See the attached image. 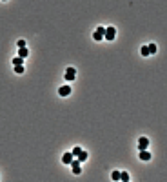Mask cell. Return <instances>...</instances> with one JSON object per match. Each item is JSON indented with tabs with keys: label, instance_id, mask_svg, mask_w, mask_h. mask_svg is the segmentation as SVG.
Here are the masks:
<instances>
[{
	"label": "cell",
	"instance_id": "cell-1",
	"mask_svg": "<svg viewBox=\"0 0 167 182\" xmlns=\"http://www.w3.org/2000/svg\"><path fill=\"white\" fill-rule=\"evenodd\" d=\"M114 37H116V29H114L113 26L105 28V31H104V38H105V40H114Z\"/></svg>",
	"mask_w": 167,
	"mask_h": 182
},
{
	"label": "cell",
	"instance_id": "cell-2",
	"mask_svg": "<svg viewBox=\"0 0 167 182\" xmlns=\"http://www.w3.org/2000/svg\"><path fill=\"white\" fill-rule=\"evenodd\" d=\"M71 169H73V173H74V175H80V171H82V166H80V162L73 159V162H71Z\"/></svg>",
	"mask_w": 167,
	"mask_h": 182
},
{
	"label": "cell",
	"instance_id": "cell-3",
	"mask_svg": "<svg viewBox=\"0 0 167 182\" xmlns=\"http://www.w3.org/2000/svg\"><path fill=\"white\" fill-rule=\"evenodd\" d=\"M147 146H149V138L140 137V140H138V150H147Z\"/></svg>",
	"mask_w": 167,
	"mask_h": 182
},
{
	"label": "cell",
	"instance_id": "cell-4",
	"mask_svg": "<svg viewBox=\"0 0 167 182\" xmlns=\"http://www.w3.org/2000/svg\"><path fill=\"white\" fill-rule=\"evenodd\" d=\"M58 95L60 97H69L71 95V87L69 86H62L60 89H58Z\"/></svg>",
	"mask_w": 167,
	"mask_h": 182
},
{
	"label": "cell",
	"instance_id": "cell-5",
	"mask_svg": "<svg viewBox=\"0 0 167 182\" xmlns=\"http://www.w3.org/2000/svg\"><path fill=\"white\" fill-rule=\"evenodd\" d=\"M74 77H76L74 68H67V69H65V78H67V80H74Z\"/></svg>",
	"mask_w": 167,
	"mask_h": 182
},
{
	"label": "cell",
	"instance_id": "cell-6",
	"mask_svg": "<svg viewBox=\"0 0 167 182\" xmlns=\"http://www.w3.org/2000/svg\"><path fill=\"white\" fill-rule=\"evenodd\" d=\"M104 31H105V28H96V31H95V40H104Z\"/></svg>",
	"mask_w": 167,
	"mask_h": 182
},
{
	"label": "cell",
	"instance_id": "cell-7",
	"mask_svg": "<svg viewBox=\"0 0 167 182\" xmlns=\"http://www.w3.org/2000/svg\"><path fill=\"white\" fill-rule=\"evenodd\" d=\"M140 160H144V162L151 160V153H149L147 150H140Z\"/></svg>",
	"mask_w": 167,
	"mask_h": 182
},
{
	"label": "cell",
	"instance_id": "cell-8",
	"mask_svg": "<svg viewBox=\"0 0 167 182\" xmlns=\"http://www.w3.org/2000/svg\"><path fill=\"white\" fill-rule=\"evenodd\" d=\"M73 159H74V157H73L71 153H64V157H62V162H64V164H71V162H73Z\"/></svg>",
	"mask_w": 167,
	"mask_h": 182
},
{
	"label": "cell",
	"instance_id": "cell-9",
	"mask_svg": "<svg viewBox=\"0 0 167 182\" xmlns=\"http://www.w3.org/2000/svg\"><path fill=\"white\" fill-rule=\"evenodd\" d=\"M87 157H89L87 151H80L78 157H76V160H78V162H84V160H87Z\"/></svg>",
	"mask_w": 167,
	"mask_h": 182
},
{
	"label": "cell",
	"instance_id": "cell-10",
	"mask_svg": "<svg viewBox=\"0 0 167 182\" xmlns=\"http://www.w3.org/2000/svg\"><path fill=\"white\" fill-rule=\"evenodd\" d=\"M29 55V51L26 47H18V56H22V59H26V56Z\"/></svg>",
	"mask_w": 167,
	"mask_h": 182
},
{
	"label": "cell",
	"instance_id": "cell-11",
	"mask_svg": "<svg viewBox=\"0 0 167 182\" xmlns=\"http://www.w3.org/2000/svg\"><path fill=\"white\" fill-rule=\"evenodd\" d=\"M120 180L127 182V180H129V173H125V171H120Z\"/></svg>",
	"mask_w": 167,
	"mask_h": 182
},
{
	"label": "cell",
	"instance_id": "cell-12",
	"mask_svg": "<svg viewBox=\"0 0 167 182\" xmlns=\"http://www.w3.org/2000/svg\"><path fill=\"white\" fill-rule=\"evenodd\" d=\"M13 64L15 66H22L24 64V59H22V56H16V59H13Z\"/></svg>",
	"mask_w": 167,
	"mask_h": 182
},
{
	"label": "cell",
	"instance_id": "cell-13",
	"mask_svg": "<svg viewBox=\"0 0 167 182\" xmlns=\"http://www.w3.org/2000/svg\"><path fill=\"white\" fill-rule=\"evenodd\" d=\"M140 53H142V56H149V55H151V53H149V49H147V46L142 47V49H140Z\"/></svg>",
	"mask_w": 167,
	"mask_h": 182
},
{
	"label": "cell",
	"instance_id": "cell-14",
	"mask_svg": "<svg viewBox=\"0 0 167 182\" xmlns=\"http://www.w3.org/2000/svg\"><path fill=\"white\" fill-rule=\"evenodd\" d=\"M80 151H82V150H80V146H74V147H73V151H71V155H73V157H78Z\"/></svg>",
	"mask_w": 167,
	"mask_h": 182
},
{
	"label": "cell",
	"instance_id": "cell-15",
	"mask_svg": "<svg viewBox=\"0 0 167 182\" xmlns=\"http://www.w3.org/2000/svg\"><path fill=\"white\" fill-rule=\"evenodd\" d=\"M111 178L113 180H120V171H113L111 173Z\"/></svg>",
	"mask_w": 167,
	"mask_h": 182
},
{
	"label": "cell",
	"instance_id": "cell-16",
	"mask_svg": "<svg viewBox=\"0 0 167 182\" xmlns=\"http://www.w3.org/2000/svg\"><path fill=\"white\" fill-rule=\"evenodd\" d=\"M147 49H149V53H151V55L156 53V46L154 44H147Z\"/></svg>",
	"mask_w": 167,
	"mask_h": 182
},
{
	"label": "cell",
	"instance_id": "cell-17",
	"mask_svg": "<svg viewBox=\"0 0 167 182\" xmlns=\"http://www.w3.org/2000/svg\"><path fill=\"white\" fill-rule=\"evenodd\" d=\"M15 73H18V75L24 73V66H15Z\"/></svg>",
	"mask_w": 167,
	"mask_h": 182
},
{
	"label": "cell",
	"instance_id": "cell-18",
	"mask_svg": "<svg viewBox=\"0 0 167 182\" xmlns=\"http://www.w3.org/2000/svg\"><path fill=\"white\" fill-rule=\"evenodd\" d=\"M16 46H18V47H26V40H18Z\"/></svg>",
	"mask_w": 167,
	"mask_h": 182
},
{
	"label": "cell",
	"instance_id": "cell-19",
	"mask_svg": "<svg viewBox=\"0 0 167 182\" xmlns=\"http://www.w3.org/2000/svg\"><path fill=\"white\" fill-rule=\"evenodd\" d=\"M4 2H6V0H4Z\"/></svg>",
	"mask_w": 167,
	"mask_h": 182
}]
</instances>
